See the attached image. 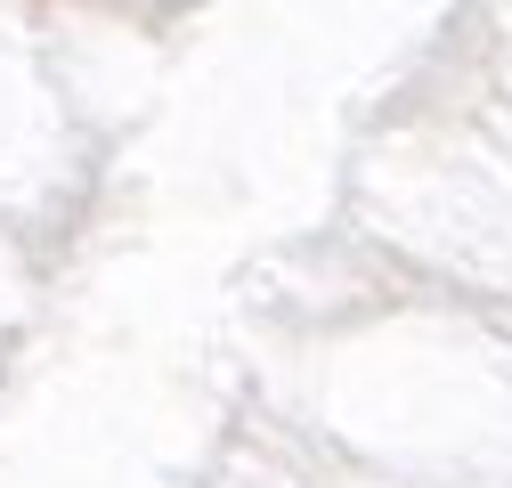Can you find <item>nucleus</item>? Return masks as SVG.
<instances>
[]
</instances>
